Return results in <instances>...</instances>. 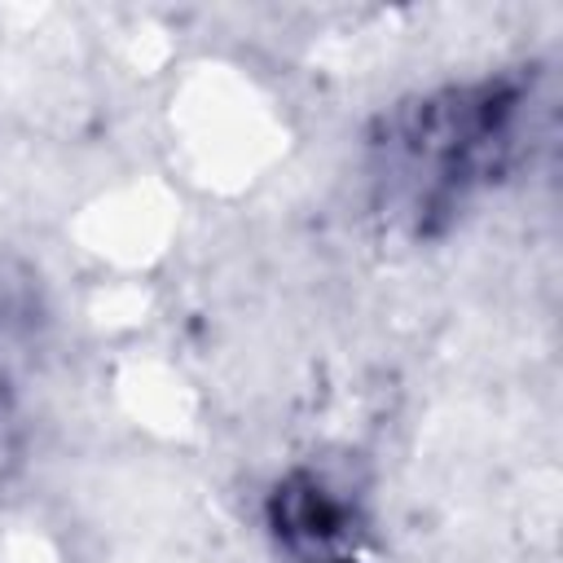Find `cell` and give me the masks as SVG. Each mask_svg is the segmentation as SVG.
Here are the masks:
<instances>
[{
  "mask_svg": "<svg viewBox=\"0 0 563 563\" xmlns=\"http://www.w3.org/2000/svg\"><path fill=\"white\" fill-rule=\"evenodd\" d=\"M532 84L488 75L391 106L369 136V185L378 211L431 238L462 207L493 189L528 150Z\"/></svg>",
  "mask_w": 563,
  "mask_h": 563,
  "instance_id": "6da1fadb",
  "label": "cell"
},
{
  "mask_svg": "<svg viewBox=\"0 0 563 563\" xmlns=\"http://www.w3.org/2000/svg\"><path fill=\"white\" fill-rule=\"evenodd\" d=\"M48 325V295L40 268L0 251V361L26 352Z\"/></svg>",
  "mask_w": 563,
  "mask_h": 563,
  "instance_id": "7a4b0ae2",
  "label": "cell"
},
{
  "mask_svg": "<svg viewBox=\"0 0 563 563\" xmlns=\"http://www.w3.org/2000/svg\"><path fill=\"white\" fill-rule=\"evenodd\" d=\"M22 462H26V413L13 387L0 378V488L22 471Z\"/></svg>",
  "mask_w": 563,
  "mask_h": 563,
  "instance_id": "3957f363",
  "label": "cell"
}]
</instances>
